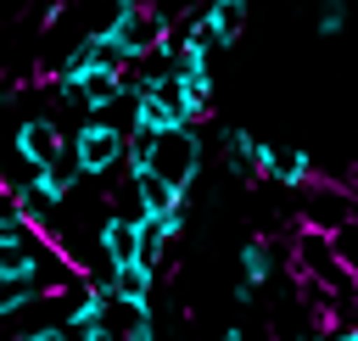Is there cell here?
<instances>
[{"label":"cell","instance_id":"6","mask_svg":"<svg viewBox=\"0 0 358 341\" xmlns=\"http://www.w3.org/2000/svg\"><path fill=\"white\" fill-rule=\"evenodd\" d=\"M140 224H145V218H112V212L95 224L101 268H129V263H140Z\"/></svg>","mask_w":358,"mask_h":341},{"label":"cell","instance_id":"8","mask_svg":"<svg viewBox=\"0 0 358 341\" xmlns=\"http://www.w3.org/2000/svg\"><path fill=\"white\" fill-rule=\"evenodd\" d=\"M263 179H274V184H285V190H308V184H313V157H308V151H291V145H268Z\"/></svg>","mask_w":358,"mask_h":341},{"label":"cell","instance_id":"19","mask_svg":"<svg viewBox=\"0 0 358 341\" xmlns=\"http://www.w3.org/2000/svg\"><path fill=\"white\" fill-rule=\"evenodd\" d=\"M347 196H352V224H358V184H347Z\"/></svg>","mask_w":358,"mask_h":341},{"label":"cell","instance_id":"4","mask_svg":"<svg viewBox=\"0 0 358 341\" xmlns=\"http://www.w3.org/2000/svg\"><path fill=\"white\" fill-rule=\"evenodd\" d=\"M11 151H17L34 173L62 168V157H67V129H62L50 112H34V117H22V123L11 129Z\"/></svg>","mask_w":358,"mask_h":341},{"label":"cell","instance_id":"3","mask_svg":"<svg viewBox=\"0 0 358 341\" xmlns=\"http://www.w3.org/2000/svg\"><path fill=\"white\" fill-rule=\"evenodd\" d=\"M145 173H157L162 184H173L179 196H190V184H196V173H201V140H196V129L157 134V145H151V168H145Z\"/></svg>","mask_w":358,"mask_h":341},{"label":"cell","instance_id":"1","mask_svg":"<svg viewBox=\"0 0 358 341\" xmlns=\"http://www.w3.org/2000/svg\"><path fill=\"white\" fill-rule=\"evenodd\" d=\"M101 34H106V45L123 50V61H140V56L162 50V39H168V11H162V6H145V0H123V6H112V17L101 22Z\"/></svg>","mask_w":358,"mask_h":341},{"label":"cell","instance_id":"14","mask_svg":"<svg viewBox=\"0 0 358 341\" xmlns=\"http://www.w3.org/2000/svg\"><path fill=\"white\" fill-rule=\"evenodd\" d=\"M330 246H336L341 268H347V274H358V224H341V229L330 235Z\"/></svg>","mask_w":358,"mask_h":341},{"label":"cell","instance_id":"2","mask_svg":"<svg viewBox=\"0 0 358 341\" xmlns=\"http://www.w3.org/2000/svg\"><path fill=\"white\" fill-rule=\"evenodd\" d=\"M123 151H129V129L101 123V117H90V123H84V129H73V140H67L73 173H101V179L123 168Z\"/></svg>","mask_w":358,"mask_h":341},{"label":"cell","instance_id":"10","mask_svg":"<svg viewBox=\"0 0 358 341\" xmlns=\"http://www.w3.org/2000/svg\"><path fill=\"white\" fill-rule=\"evenodd\" d=\"M134 190H140V212H145V218H151V224H157V218H168V212H179V207H185V196H179V190H173V184H162V179H157V173H140V179H134Z\"/></svg>","mask_w":358,"mask_h":341},{"label":"cell","instance_id":"5","mask_svg":"<svg viewBox=\"0 0 358 341\" xmlns=\"http://www.w3.org/2000/svg\"><path fill=\"white\" fill-rule=\"evenodd\" d=\"M341 224H352V196L341 179H313L302 190V212H296V229H319V235H336Z\"/></svg>","mask_w":358,"mask_h":341},{"label":"cell","instance_id":"18","mask_svg":"<svg viewBox=\"0 0 358 341\" xmlns=\"http://www.w3.org/2000/svg\"><path fill=\"white\" fill-rule=\"evenodd\" d=\"M218 341H246V330H235V324H229V330H224Z\"/></svg>","mask_w":358,"mask_h":341},{"label":"cell","instance_id":"11","mask_svg":"<svg viewBox=\"0 0 358 341\" xmlns=\"http://www.w3.org/2000/svg\"><path fill=\"white\" fill-rule=\"evenodd\" d=\"M39 246H45L39 235H34V240H0V285H6V280H28Z\"/></svg>","mask_w":358,"mask_h":341},{"label":"cell","instance_id":"13","mask_svg":"<svg viewBox=\"0 0 358 341\" xmlns=\"http://www.w3.org/2000/svg\"><path fill=\"white\" fill-rule=\"evenodd\" d=\"M28 302H39L34 274H28V280H6V285H0V319H11V313H17V307H28Z\"/></svg>","mask_w":358,"mask_h":341},{"label":"cell","instance_id":"16","mask_svg":"<svg viewBox=\"0 0 358 341\" xmlns=\"http://www.w3.org/2000/svg\"><path fill=\"white\" fill-rule=\"evenodd\" d=\"M123 341H157V324H151V313H129V330H123Z\"/></svg>","mask_w":358,"mask_h":341},{"label":"cell","instance_id":"12","mask_svg":"<svg viewBox=\"0 0 358 341\" xmlns=\"http://www.w3.org/2000/svg\"><path fill=\"white\" fill-rule=\"evenodd\" d=\"M268 274H274V240H263V235H257V240H246V246H241V285H252V291H257Z\"/></svg>","mask_w":358,"mask_h":341},{"label":"cell","instance_id":"20","mask_svg":"<svg viewBox=\"0 0 358 341\" xmlns=\"http://www.w3.org/2000/svg\"><path fill=\"white\" fill-rule=\"evenodd\" d=\"M6 84H11V78H6V73H0V89H6Z\"/></svg>","mask_w":358,"mask_h":341},{"label":"cell","instance_id":"17","mask_svg":"<svg viewBox=\"0 0 358 341\" xmlns=\"http://www.w3.org/2000/svg\"><path fill=\"white\" fill-rule=\"evenodd\" d=\"M17 341H73L62 324H39V330H28V335H17Z\"/></svg>","mask_w":358,"mask_h":341},{"label":"cell","instance_id":"9","mask_svg":"<svg viewBox=\"0 0 358 341\" xmlns=\"http://www.w3.org/2000/svg\"><path fill=\"white\" fill-rule=\"evenodd\" d=\"M246 17H252L246 0H213V6H201V22H207V34L218 39V50L246 34Z\"/></svg>","mask_w":358,"mask_h":341},{"label":"cell","instance_id":"15","mask_svg":"<svg viewBox=\"0 0 358 341\" xmlns=\"http://www.w3.org/2000/svg\"><path fill=\"white\" fill-rule=\"evenodd\" d=\"M341 28H347V6H341V0H330V6L319 11V34H341Z\"/></svg>","mask_w":358,"mask_h":341},{"label":"cell","instance_id":"7","mask_svg":"<svg viewBox=\"0 0 358 341\" xmlns=\"http://www.w3.org/2000/svg\"><path fill=\"white\" fill-rule=\"evenodd\" d=\"M224 162H229V173H241V179H263L268 145H263L252 129H224Z\"/></svg>","mask_w":358,"mask_h":341},{"label":"cell","instance_id":"21","mask_svg":"<svg viewBox=\"0 0 358 341\" xmlns=\"http://www.w3.org/2000/svg\"><path fill=\"white\" fill-rule=\"evenodd\" d=\"M352 280H358V274H352Z\"/></svg>","mask_w":358,"mask_h":341}]
</instances>
